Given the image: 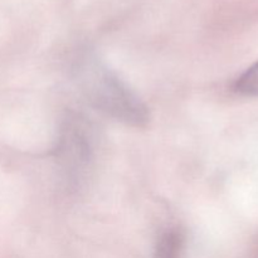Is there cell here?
Masks as SVG:
<instances>
[{
  "mask_svg": "<svg viewBox=\"0 0 258 258\" xmlns=\"http://www.w3.org/2000/svg\"><path fill=\"white\" fill-rule=\"evenodd\" d=\"M73 78L87 102L106 116L134 127H144L150 121L141 98L96 55H81L73 66Z\"/></svg>",
  "mask_w": 258,
  "mask_h": 258,
  "instance_id": "obj_1",
  "label": "cell"
},
{
  "mask_svg": "<svg viewBox=\"0 0 258 258\" xmlns=\"http://www.w3.org/2000/svg\"><path fill=\"white\" fill-rule=\"evenodd\" d=\"M93 146L90 126L77 115H70L58 136L55 156L71 180H78L92 161Z\"/></svg>",
  "mask_w": 258,
  "mask_h": 258,
  "instance_id": "obj_2",
  "label": "cell"
},
{
  "mask_svg": "<svg viewBox=\"0 0 258 258\" xmlns=\"http://www.w3.org/2000/svg\"><path fill=\"white\" fill-rule=\"evenodd\" d=\"M183 248V236L176 229L165 231L155 246L154 258H179Z\"/></svg>",
  "mask_w": 258,
  "mask_h": 258,
  "instance_id": "obj_3",
  "label": "cell"
},
{
  "mask_svg": "<svg viewBox=\"0 0 258 258\" xmlns=\"http://www.w3.org/2000/svg\"><path fill=\"white\" fill-rule=\"evenodd\" d=\"M234 91L243 96L258 97V60L237 78Z\"/></svg>",
  "mask_w": 258,
  "mask_h": 258,
  "instance_id": "obj_4",
  "label": "cell"
}]
</instances>
